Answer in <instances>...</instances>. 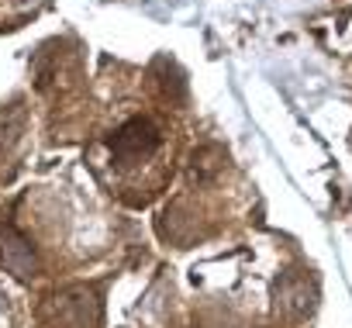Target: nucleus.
I'll list each match as a JSON object with an SVG mask.
<instances>
[{
    "label": "nucleus",
    "mask_w": 352,
    "mask_h": 328,
    "mask_svg": "<svg viewBox=\"0 0 352 328\" xmlns=\"http://www.w3.org/2000/svg\"><path fill=\"white\" fill-rule=\"evenodd\" d=\"M162 149V128L152 118H131L118 128L114 142H111V162L118 170H135V166H148Z\"/></svg>",
    "instance_id": "nucleus-1"
},
{
    "label": "nucleus",
    "mask_w": 352,
    "mask_h": 328,
    "mask_svg": "<svg viewBox=\"0 0 352 328\" xmlns=\"http://www.w3.org/2000/svg\"><path fill=\"white\" fill-rule=\"evenodd\" d=\"M97 314H100V307H97V300L87 290L59 294L42 311L49 328H90V325H97Z\"/></svg>",
    "instance_id": "nucleus-2"
},
{
    "label": "nucleus",
    "mask_w": 352,
    "mask_h": 328,
    "mask_svg": "<svg viewBox=\"0 0 352 328\" xmlns=\"http://www.w3.org/2000/svg\"><path fill=\"white\" fill-rule=\"evenodd\" d=\"M0 259H4V266L14 273V276H21V280H28V276H35V252H32V242L14 228V225H4L0 228Z\"/></svg>",
    "instance_id": "nucleus-3"
},
{
    "label": "nucleus",
    "mask_w": 352,
    "mask_h": 328,
    "mask_svg": "<svg viewBox=\"0 0 352 328\" xmlns=\"http://www.w3.org/2000/svg\"><path fill=\"white\" fill-rule=\"evenodd\" d=\"M276 297H280L283 311L294 314V318H304V314H311V307H314V287H311L307 276H297V273L283 276V283L276 287Z\"/></svg>",
    "instance_id": "nucleus-4"
}]
</instances>
